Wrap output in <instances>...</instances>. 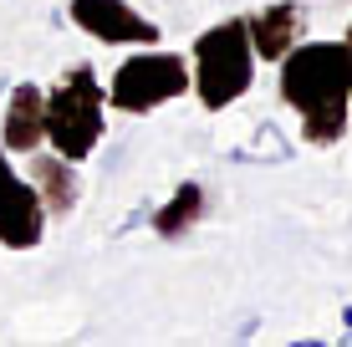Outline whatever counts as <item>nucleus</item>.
Here are the masks:
<instances>
[{
  "label": "nucleus",
  "instance_id": "f257e3e1",
  "mask_svg": "<svg viewBox=\"0 0 352 347\" xmlns=\"http://www.w3.org/2000/svg\"><path fill=\"white\" fill-rule=\"evenodd\" d=\"M281 98L301 113V138L332 148L352 128L347 41H296L281 56Z\"/></svg>",
  "mask_w": 352,
  "mask_h": 347
},
{
  "label": "nucleus",
  "instance_id": "f03ea898",
  "mask_svg": "<svg viewBox=\"0 0 352 347\" xmlns=\"http://www.w3.org/2000/svg\"><path fill=\"white\" fill-rule=\"evenodd\" d=\"M102 102H107V87L97 82V71L87 62L67 67L62 82L46 92V138H52V148L62 159H72V164L92 159V148L107 133Z\"/></svg>",
  "mask_w": 352,
  "mask_h": 347
},
{
  "label": "nucleus",
  "instance_id": "7ed1b4c3",
  "mask_svg": "<svg viewBox=\"0 0 352 347\" xmlns=\"http://www.w3.org/2000/svg\"><path fill=\"white\" fill-rule=\"evenodd\" d=\"M250 82H256V46H250L245 16L220 21L204 36H194V92L210 113L245 98Z\"/></svg>",
  "mask_w": 352,
  "mask_h": 347
},
{
  "label": "nucleus",
  "instance_id": "20e7f679",
  "mask_svg": "<svg viewBox=\"0 0 352 347\" xmlns=\"http://www.w3.org/2000/svg\"><path fill=\"white\" fill-rule=\"evenodd\" d=\"M189 62L174 52H138L128 56L123 67L113 71V82H107V102L118 107V113H153V107L174 102L189 92Z\"/></svg>",
  "mask_w": 352,
  "mask_h": 347
},
{
  "label": "nucleus",
  "instance_id": "39448f33",
  "mask_svg": "<svg viewBox=\"0 0 352 347\" xmlns=\"http://www.w3.org/2000/svg\"><path fill=\"white\" fill-rule=\"evenodd\" d=\"M41 230H46L41 194H36L31 179H21L10 169L6 148H0V245L6 250H31V245H41Z\"/></svg>",
  "mask_w": 352,
  "mask_h": 347
},
{
  "label": "nucleus",
  "instance_id": "423d86ee",
  "mask_svg": "<svg viewBox=\"0 0 352 347\" xmlns=\"http://www.w3.org/2000/svg\"><path fill=\"white\" fill-rule=\"evenodd\" d=\"M72 26H82L102 46H159V26L128 0H72Z\"/></svg>",
  "mask_w": 352,
  "mask_h": 347
},
{
  "label": "nucleus",
  "instance_id": "0eeeda50",
  "mask_svg": "<svg viewBox=\"0 0 352 347\" xmlns=\"http://www.w3.org/2000/svg\"><path fill=\"white\" fill-rule=\"evenodd\" d=\"M245 31H250V46H256L261 62H281L307 36V10L296 0H276V5H261L256 16H245Z\"/></svg>",
  "mask_w": 352,
  "mask_h": 347
},
{
  "label": "nucleus",
  "instance_id": "6e6552de",
  "mask_svg": "<svg viewBox=\"0 0 352 347\" xmlns=\"http://www.w3.org/2000/svg\"><path fill=\"white\" fill-rule=\"evenodd\" d=\"M46 138V92L21 82L6 102V117H0V148L6 153H36Z\"/></svg>",
  "mask_w": 352,
  "mask_h": 347
},
{
  "label": "nucleus",
  "instance_id": "1a4fd4ad",
  "mask_svg": "<svg viewBox=\"0 0 352 347\" xmlns=\"http://www.w3.org/2000/svg\"><path fill=\"white\" fill-rule=\"evenodd\" d=\"M31 184L36 194H41L46 214H72L82 199V184H77V164L62 159V153H31Z\"/></svg>",
  "mask_w": 352,
  "mask_h": 347
},
{
  "label": "nucleus",
  "instance_id": "9d476101",
  "mask_svg": "<svg viewBox=\"0 0 352 347\" xmlns=\"http://www.w3.org/2000/svg\"><path fill=\"white\" fill-rule=\"evenodd\" d=\"M199 214H204V189L189 179V184L174 189V199H168L164 210H153V235L179 240V235H189L194 225H199Z\"/></svg>",
  "mask_w": 352,
  "mask_h": 347
},
{
  "label": "nucleus",
  "instance_id": "9b49d317",
  "mask_svg": "<svg viewBox=\"0 0 352 347\" xmlns=\"http://www.w3.org/2000/svg\"><path fill=\"white\" fill-rule=\"evenodd\" d=\"M347 71H352V26H347Z\"/></svg>",
  "mask_w": 352,
  "mask_h": 347
},
{
  "label": "nucleus",
  "instance_id": "f8f14e48",
  "mask_svg": "<svg viewBox=\"0 0 352 347\" xmlns=\"http://www.w3.org/2000/svg\"><path fill=\"white\" fill-rule=\"evenodd\" d=\"M0 92H6V77H0Z\"/></svg>",
  "mask_w": 352,
  "mask_h": 347
}]
</instances>
